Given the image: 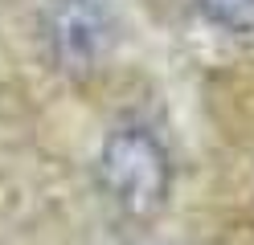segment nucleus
<instances>
[{
    "label": "nucleus",
    "instance_id": "obj_1",
    "mask_svg": "<svg viewBox=\"0 0 254 245\" xmlns=\"http://www.w3.org/2000/svg\"><path fill=\"white\" fill-rule=\"evenodd\" d=\"M103 200L123 221H152L168 204L172 192V159L148 123L127 119L107 131L99 163H94Z\"/></svg>",
    "mask_w": 254,
    "mask_h": 245
},
{
    "label": "nucleus",
    "instance_id": "obj_2",
    "mask_svg": "<svg viewBox=\"0 0 254 245\" xmlns=\"http://www.w3.org/2000/svg\"><path fill=\"white\" fill-rule=\"evenodd\" d=\"M45 41L62 74L86 78L107 53V16L94 0H54L45 12Z\"/></svg>",
    "mask_w": 254,
    "mask_h": 245
},
{
    "label": "nucleus",
    "instance_id": "obj_3",
    "mask_svg": "<svg viewBox=\"0 0 254 245\" xmlns=\"http://www.w3.org/2000/svg\"><path fill=\"white\" fill-rule=\"evenodd\" d=\"M201 12L226 33H254V0H197Z\"/></svg>",
    "mask_w": 254,
    "mask_h": 245
}]
</instances>
